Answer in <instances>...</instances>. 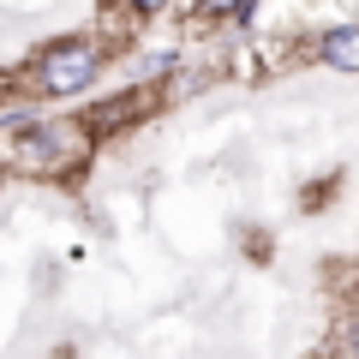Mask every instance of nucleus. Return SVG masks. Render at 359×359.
Returning <instances> with one entry per match:
<instances>
[{"label":"nucleus","instance_id":"nucleus-3","mask_svg":"<svg viewBox=\"0 0 359 359\" xmlns=\"http://www.w3.org/2000/svg\"><path fill=\"white\" fill-rule=\"evenodd\" d=\"M144 108H150V90L126 84L120 96H108V102H90L78 120H84V126L96 132V144H102V138H114V132H126L132 120H144Z\"/></svg>","mask_w":359,"mask_h":359},{"label":"nucleus","instance_id":"nucleus-7","mask_svg":"<svg viewBox=\"0 0 359 359\" xmlns=\"http://www.w3.org/2000/svg\"><path fill=\"white\" fill-rule=\"evenodd\" d=\"M6 90H13V78H6V72H0V96H6Z\"/></svg>","mask_w":359,"mask_h":359},{"label":"nucleus","instance_id":"nucleus-5","mask_svg":"<svg viewBox=\"0 0 359 359\" xmlns=\"http://www.w3.org/2000/svg\"><path fill=\"white\" fill-rule=\"evenodd\" d=\"M245 0H186V13H198V18H233Z\"/></svg>","mask_w":359,"mask_h":359},{"label":"nucleus","instance_id":"nucleus-6","mask_svg":"<svg viewBox=\"0 0 359 359\" xmlns=\"http://www.w3.org/2000/svg\"><path fill=\"white\" fill-rule=\"evenodd\" d=\"M120 6H126V13H138V18H156V13H168L174 0H120Z\"/></svg>","mask_w":359,"mask_h":359},{"label":"nucleus","instance_id":"nucleus-1","mask_svg":"<svg viewBox=\"0 0 359 359\" xmlns=\"http://www.w3.org/2000/svg\"><path fill=\"white\" fill-rule=\"evenodd\" d=\"M90 150H96V132L84 120H60V114H36L0 138V162L25 168V174H66V168L90 162Z\"/></svg>","mask_w":359,"mask_h":359},{"label":"nucleus","instance_id":"nucleus-4","mask_svg":"<svg viewBox=\"0 0 359 359\" xmlns=\"http://www.w3.org/2000/svg\"><path fill=\"white\" fill-rule=\"evenodd\" d=\"M318 66H330V72H347V78H359V18H347V25H330L318 36Z\"/></svg>","mask_w":359,"mask_h":359},{"label":"nucleus","instance_id":"nucleus-2","mask_svg":"<svg viewBox=\"0 0 359 359\" xmlns=\"http://www.w3.org/2000/svg\"><path fill=\"white\" fill-rule=\"evenodd\" d=\"M102 72H108V42L102 36H60V42H42L25 84L42 102H78V96H90L102 84Z\"/></svg>","mask_w":359,"mask_h":359}]
</instances>
